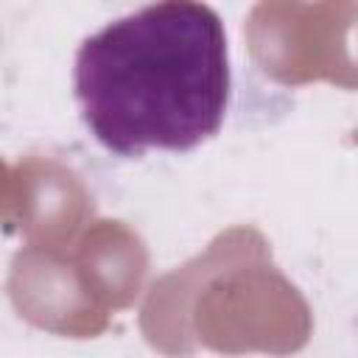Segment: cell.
Returning <instances> with one entry per match:
<instances>
[{"label": "cell", "instance_id": "obj_1", "mask_svg": "<svg viewBox=\"0 0 358 358\" xmlns=\"http://www.w3.org/2000/svg\"><path fill=\"white\" fill-rule=\"evenodd\" d=\"M73 87L103 148L190 151L221 129L229 101L221 17L199 0H157L120 17L81 42Z\"/></svg>", "mask_w": 358, "mask_h": 358}]
</instances>
